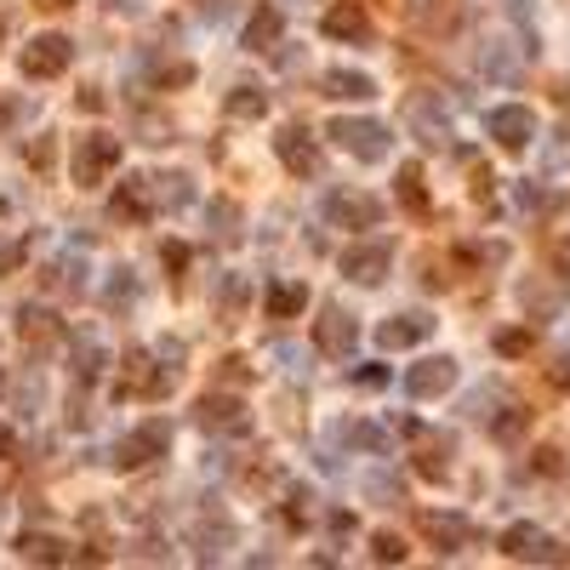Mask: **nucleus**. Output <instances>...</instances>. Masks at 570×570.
I'll list each match as a JSON object with an SVG mask.
<instances>
[{
  "instance_id": "obj_1",
  "label": "nucleus",
  "mask_w": 570,
  "mask_h": 570,
  "mask_svg": "<svg viewBox=\"0 0 570 570\" xmlns=\"http://www.w3.org/2000/svg\"><path fill=\"white\" fill-rule=\"evenodd\" d=\"M325 138L337 143V149H348L354 160H365V165H377V160H388V149H394V138H388V126L383 120H354V115H337L325 126Z\"/></svg>"
},
{
  "instance_id": "obj_2",
  "label": "nucleus",
  "mask_w": 570,
  "mask_h": 570,
  "mask_svg": "<svg viewBox=\"0 0 570 570\" xmlns=\"http://www.w3.org/2000/svg\"><path fill=\"white\" fill-rule=\"evenodd\" d=\"M178 372H183V365H172L165 354H126L120 394H131V399H165V394H172V383H178Z\"/></svg>"
},
{
  "instance_id": "obj_3",
  "label": "nucleus",
  "mask_w": 570,
  "mask_h": 570,
  "mask_svg": "<svg viewBox=\"0 0 570 570\" xmlns=\"http://www.w3.org/2000/svg\"><path fill=\"white\" fill-rule=\"evenodd\" d=\"M165 451H172V422H165V417H149L143 428H131L126 440L115 445V467H126V474H131V467H149V462L165 456Z\"/></svg>"
},
{
  "instance_id": "obj_4",
  "label": "nucleus",
  "mask_w": 570,
  "mask_h": 570,
  "mask_svg": "<svg viewBox=\"0 0 570 570\" xmlns=\"http://www.w3.org/2000/svg\"><path fill=\"white\" fill-rule=\"evenodd\" d=\"M120 138H109V131H86V138L75 143V183L80 189H97V183H104L109 172H115V165H120Z\"/></svg>"
},
{
  "instance_id": "obj_5",
  "label": "nucleus",
  "mask_w": 570,
  "mask_h": 570,
  "mask_svg": "<svg viewBox=\"0 0 570 570\" xmlns=\"http://www.w3.org/2000/svg\"><path fill=\"white\" fill-rule=\"evenodd\" d=\"M325 223H337V228H377L383 223V200H372L365 189H331L325 194Z\"/></svg>"
},
{
  "instance_id": "obj_6",
  "label": "nucleus",
  "mask_w": 570,
  "mask_h": 570,
  "mask_svg": "<svg viewBox=\"0 0 570 570\" xmlns=\"http://www.w3.org/2000/svg\"><path fill=\"white\" fill-rule=\"evenodd\" d=\"M69 57H75V46L63 41V35H35V41L23 46L18 69H23L29 80H57L63 69H69Z\"/></svg>"
},
{
  "instance_id": "obj_7",
  "label": "nucleus",
  "mask_w": 570,
  "mask_h": 570,
  "mask_svg": "<svg viewBox=\"0 0 570 570\" xmlns=\"http://www.w3.org/2000/svg\"><path fill=\"white\" fill-rule=\"evenodd\" d=\"M406 120H411V131L422 138V149H445V143H451V115H445V104H433L428 92L406 97Z\"/></svg>"
},
{
  "instance_id": "obj_8",
  "label": "nucleus",
  "mask_w": 570,
  "mask_h": 570,
  "mask_svg": "<svg viewBox=\"0 0 570 570\" xmlns=\"http://www.w3.org/2000/svg\"><path fill=\"white\" fill-rule=\"evenodd\" d=\"M388 262H394V246L388 240H359L343 251V275L359 280V286H383L388 280Z\"/></svg>"
},
{
  "instance_id": "obj_9",
  "label": "nucleus",
  "mask_w": 570,
  "mask_h": 570,
  "mask_svg": "<svg viewBox=\"0 0 570 570\" xmlns=\"http://www.w3.org/2000/svg\"><path fill=\"white\" fill-rule=\"evenodd\" d=\"M194 422L206 428V433H251V411L240 406V399H228V394H206V399H200Z\"/></svg>"
},
{
  "instance_id": "obj_10",
  "label": "nucleus",
  "mask_w": 570,
  "mask_h": 570,
  "mask_svg": "<svg viewBox=\"0 0 570 570\" xmlns=\"http://www.w3.org/2000/svg\"><path fill=\"white\" fill-rule=\"evenodd\" d=\"M485 131H491L502 149H525V143L536 138V115H530L525 104H502V109L485 115Z\"/></svg>"
},
{
  "instance_id": "obj_11",
  "label": "nucleus",
  "mask_w": 570,
  "mask_h": 570,
  "mask_svg": "<svg viewBox=\"0 0 570 570\" xmlns=\"http://www.w3.org/2000/svg\"><path fill=\"white\" fill-rule=\"evenodd\" d=\"M109 212H115L120 223H149V217L160 212V200H154V178H126V183L115 189V200H109Z\"/></svg>"
},
{
  "instance_id": "obj_12",
  "label": "nucleus",
  "mask_w": 570,
  "mask_h": 570,
  "mask_svg": "<svg viewBox=\"0 0 570 570\" xmlns=\"http://www.w3.org/2000/svg\"><path fill=\"white\" fill-rule=\"evenodd\" d=\"M354 343H359V325H354L343 309H325V314L314 320V348H320V354L348 359V354H354Z\"/></svg>"
},
{
  "instance_id": "obj_13",
  "label": "nucleus",
  "mask_w": 570,
  "mask_h": 570,
  "mask_svg": "<svg viewBox=\"0 0 570 570\" xmlns=\"http://www.w3.org/2000/svg\"><path fill=\"white\" fill-rule=\"evenodd\" d=\"M275 154L286 160V172L291 178H320V149L303 126H286L280 138H275Z\"/></svg>"
},
{
  "instance_id": "obj_14",
  "label": "nucleus",
  "mask_w": 570,
  "mask_h": 570,
  "mask_svg": "<svg viewBox=\"0 0 570 570\" xmlns=\"http://www.w3.org/2000/svg\"><path fill=\"white\" fill-rule=\"evenodd\" d=\"M451 383H456V359H451V354L417 359L411 372H406V394H411V399H433V394H445Z\"/></svg>"
},
{
  "instance_id": "obj_15",
  "label": "nucleus",
  "mask_w": 570,
  "mask_h": 570,
  "mask_svg": "<svg viewBox=\"0 0 570 570\" xmlns=\"http://www.w3.org/2000/svg\"><path fill=\"white\" fill-rule=\"evenodd\" d=\"M417 530H422L440 553H456L467 536H474V525H467L462 514H440V508H422V514H417Z\"/></svg>"
},
{
  "instance_id": "obj_16",
  "label": "nucleus",
  "mask_w": 570,
  "mask_h": 570,
  "mask_svg": "<svg viewBox=\"0 0 570 570\" xmlns=\"http://www.w3.org/2000/svg\"><path fill=\"white\" fill-rule=\"evenodd\" d=\"M502 553H508V559H525V564H548V559H559L553 536H542L536 525H508V530H502Z\"/></svg>"
},
{
  "instance_id": "obj_17",
  "label": "nucleus",
  "mask_w": 570,
  "mask_h": 570,
  "mask_svg": "<svg viewBox=\"0 0 570 570\" xmlns=\"http://www.w3.org/2000/svg\"><path fill=\"white\" fill-rule=\"evenodd\" d=\"M320 29L331 41H354V46H372V18H365L354 0H343V7H331L325 18H320Z\"/></svg>"
},
{
  "instance_id": "obj_18",
  "label": "nucleus",
  "mask_w": 570,
  "mask_h": 570,
  "mask_svg": "<svg viewBox=\"0 0 570 570\" xmlns=\"http://www.w3.org/2000/svg\"><path fill=\"white\" fill-rule=\"evenodd\" d=\"M433 337V320L428 314H394V320H383L377 325V343L394 354V348H417V343H428Z\"/></svg>"
},
{
  "instance_id": "obj_19",
  "label": "nucleus",
  "mask_w": 570,
  "mask_h": 570,
  "mask_svg": "<svg viewBox=\"0 0 570 570\" xmlns=\"http://www.w3.org/2000/svg\"><path fill=\"white\" fill-rule=\"evenodd\" d=\"M320 86H325V97H343V104H372V97H377V80L354 75V69H325Z\"/></svg>"
},
{
  "instance_id": "obj_20",
  "label": "nucleus",
  "mask_w": 570,
  "mask_h": 570,
  "mask_svg": "<svg viewBox=\"0 0 570 570\" xmlns=\"http://www.w3.org/2000/svg\"><path fill=\"white\" fill-rule=\"evenodd\" d=\"M262 309H268V320H291V314H303V309H309V286H291V280L268 286Z\"/></svg>"
},
{
  "instance_id": "obj_21",
  "label": "nucleus",
  "mask_w": 570,
  "mask_h": 570,
  "mask_svg": "<svg viewBox=\"0 0 570 570\" xmlns=\"http://www.w3.org/2000/svg\"><path fill=\"white\" fill-rule=\"evenodd\" d=\"M280 29H286L280 7H257V12H251V23H246V52H268V46L280 41Z\"/></svg>"
},
{
  "instance_id": "obj_22",
  "label": "nucleus",
  "mask_w": 570,
  "mask_h": 570,
  "mask_svg": "<svg viewBox=\"0 0 570 570\" xmlns=\"http://www.w3.org/2000/svg\"><path fill=\"white\" fill-rule=\"evenodd\" d=\"M18 559H29V564H63L69 553H63L57 536H35V530H29V536H18Z\"/></svg>"
},
{
  "instance_id": "obj_23",
  "label": "nucleus",
  "mask_w": 570,
  "mask_h": 570,
  "mask_svg": "<svg viewBox=\"0 0 570 570\" xmlns=\"http://www.w3.org/2000/svg\"><path fill=\"white\" fill-rule=\"evenodd\" d=\"M343 440H348V445H359V451H372V456H383V451L394 445V433H388L383 422H348V428H343Z\"/></svg>"
},
{
  "instance_id": "obj_24",
  "label": "nucleus",
  "mask_w": 570,
  "mask_h": 570,
  "mask_svg": "<svg viewBox=\"0 0 570 570\" xmlns=\"http://www.w3.org/2000/svg\"><path fill=\"white\" fill-rule=\"evenodd\" d=\"M228 115L234 120H262L268 115V92L262 86H234L228 92Z\"/></svg>"
},
{
  "instance_id": "obj_25",
  "label": "nucleus",
  "mask_w": 570,
  "mask_h": 570,
  "mask_svg": "<svg viewBox=\"0 0 570 570\" xmlns=\"http://www.w3.org/2000/svg\"><path fill=\"white\" fill-rule=\"evenodd\" d=\"M394 183H399V200H406V206H411V212L422 217V212H428V189H422V165H399V178H394Z\"/></svg>"
},
{
  "instance_id": "obj_26",
  "label": "nucleus",
  "mask_w": 570,
  "mask_h": 570,
  "mask_svg": "<svg viewBox=\"0 0 570 570\" xmlns=\"http://www.w3.org/2000/svg\"><path fill=\"white\" fill-rule=\"evenodd\" d=\"M445 467H451V440H428V451L417 456V474L422 480H445Z\"/></svg>"
},
{
  "instance_id": "obj_27",
  "label": "nucleus",
  "mask_w": 570,
  "mask_h": 570,
  "mask_svg": "<svg viewBox=\"0 0 570 570\" xmlns=\"http://www.w3.org/2000/svg\"><path fill=\"white\" fill-rule=\"evenodd\" d=\"M154 200H160V206H172V212H183L194 200V183L189 178H154Z\"/></svg>"
},
{
  "instance_id": "obj_28",
  "label": "nucleus",
  "mask_w": 570,
  "mask_h": 570,
  "mask_svg": "<svg viewBox=\"0 0 570 570\" xmlns=\"http://www.w3.org/2000/svg\"><path fill=\"white\" fill-rule=\"evenodd\" d=\"M519 297H525V309H530L536 320H553V314L564 309V291H559V286H553V291H536V286H525Z\"/></svg>"
},
{
  "instance_id": "obj_29",
  "label": "nucleus",
  "mask_w": 570,
  "mask_h": 570,
  "mask_svg": "<svg viewBox=\"0 0 570 570\" xmlns=\"http://www.w3.org/2000/svg\"><path fill=\"white\" fill-rule=\"evenodd\" d=\"M18 331H23V337H29V343H46V337H52V331H57V320H52L46 309H35V303H29V309L18 314Z\"/></svg>"
},
{
  "instance_id": "obj_30",
  "label": "nucleus",
  "mask_w": 570,
  "mask_h": 570,
  "mask_svg": "<svg viewBox=\"0 0 570 570\" xmlns=\"http://www.w3.org/2000/svg\"><path fill=\"white\" fill-rule=\"evenodd\" d=\"M365 491H372L377 502H388V508H394V502H406V480H399V474H388V467H377V474L365 480Z\"/></svg>"
},
{
  "instance_id": "obj_31",
  "label": "nucleus",
  "mask_w": 570,
  "mask_h": 570,
  "mask_svg": "<svg viewBox=\"0 0 570 570\" xmlns=\"http://www.w3.org/2000/svg\"><path fill=\"white\" fill-rule=\"evenodd\" d=\"M104 303H109V309H131V303H138V280H131V268H115Z\"/></svg>"
},
{
  "instance_id": "obj_32",
  "label": "nucleus",
  "mask_w": 570,
  "mask_h": 570,
  "mask_svg": "<svg viewBox=\"0 0 570 570\" xmlns=\"http://www.w3.org/2000/svg\"><path fill=\"white\" fill-rule=\"evenodd\" d=\"M104 359H109V354L97 348V343H80V348H75V377H80V383H97V377H104Z\"/></svg>"
},
{
  "instance_id": "obj_33",
  "label": "nucleus",
  "mask_w": 570,
  "mask_h": 570,
  "mask_svg": "<svg viewBox=\"0 0 570 570\" xmlns=\"http://www.w3.org/2000/svg\"><path fill=\"white\" fill-rule=\"evenodd\" d=\"M228 536H234L228 525H217V530H212V525H200V530H194V542H200V559H217Z\"/></svg>"
},
{
  "instance_id": "obj_34",
  "label": "nucleus",
  "mask_w": 570,
  "mask_h": 570,
  "mask_svg": "<svg viewBox=\"0 0 570 570\" xmlns=\"http://www.w3.org/2000/svg\"><path fill=\"white\" fill-rule=\"evenodd\" d=\"M372 559H377V564H399V559H406V542H399L394 530H383L377 542H372Z\"/></svg>"
},
{
  "instance_id": "obj_35",
  "label": "nucleus",
  "mask_w": 570,
  "mask_h": 570,
  "mask_svg": "<svg viewBox=\"0 0 570 570\" xmlns=\"http://www.w3.org/2000/svg\"><path fill=\"white\" fill-rule=\"evenodd\" d=\"M542 165H548V172H564V165H570V131H553V143L542 149Z\"/></svg>"
},
{
  "instance_id": "obj_36",
  "label": "nucleus",
  "mask_w": 570,
  "mask_h": 570,
  "mask_svg": "<svg viewBox=\"0 0 570 570\" xmlns=\"http://www.w3.org/2000/svg\"><path fill=\"white\" fill-rule=\"evenodd\" d=\"M485 75H496V80H514V75H519V63H514L508 52H502V46H491V52H485Z\"/></svg>"
},
{
  "instance_id": "obj_37",
  "label": "nucleus",
  "mask_w": 570,
  "mask_h": 570,
  "mask_svg": "<svg viewBox=\"0 0 570 570\" xmlns=\"http://www.w3.org/2000/svg\"><path fill=\"white\" fill-rule=\"evenodd\" d=\"M234 223H240V212H234L228 200H217V206H212V228L223 234V240H234V234H240V228H234Z\"/></svg>"
},
{
  "instance_id": "obj_38",
  "label": "nucleus",
  "mask_w": 570,
  "mask_h": 570,
  "mask_svg": "<svg viewBox=\"0 0 570 570\" xmlns=\"http://www.w3.org/2000/svg\"><path fill=\"white\" fill-rule=\"evenodd\" d=\"M240 303H246V280L223 275V314H240Z\"/></svg>"
},
{
  "instance_id": "obj_39",
  "label": "nucleus",
  "mask_w": 570,
  "mask_h": 570,
  "mask_svg": "<svg viewBox=\"0 0 570 570\" xmlns=\"http://www.w3.org/2000/svg\"><path fill=\"white\" fill-rule=\"evenodd\" d=\"M160 262L172 268V275H183V268H189V246H183V240H165V246H160Z\"/></svg>"
},
{
  "instance_id": "obj_40",
  "label": "nucleus",
  "mask_w": 570,
  "mask_h": 570,
  "mask_svg": "<svg viewBox=\"0 0 570 570\" xmlns=\"http://www.w3.org/2000/svg\"><path fill=\"white\" fill-rule=\"evenodd\" d=\"M530 348V331H496V354H525Z\"/></svg>"
},
{
  "instance_id": "obj_41",
  "label": "nucleus",
  "mask_w": 570,
  "mask_h": 570,
  "mask_svg": "<svg viewBox=\"0 0 570 570\" xmlns=\"http://www.w3.org/2000/svg\"><path fill=\"white\" fill-rule=\"evenodd\" d=\"M303 502H309L303 491H291V502H286V525H291V530H303V525H309V508H303Z\"/></svg>"
},
{
  "instance_id": "obj_42",
  "label": "nucleus",
  "mask_w": 570,
  "mask_h": 570,
  "mask_svg": "<svg viewBox=\"0 0 570 570\" xmlns=\"http://www.w3.org/2000/svg\"><path fill=\"white\" fill-rule=\"evenodd\" d=\"M23 109H29L23 97H0V131H12V126L23 120Z\"/></svg>"
},
{
  "instance_id": "obj_43",
  "label": "nucleus",
  "mask_w": 570,
  "mask_h": 570,
  "mask_svg": "<svg viewBox=\"0 0 570 570\" xmlns=\"http://www.w3.org/2000/svg\"><path fill=\"white\" fill-rule=\"evenodd\" d=\"M354 383H359V388H383V383H388V365H359Z\"/></svg>"
},
{
  "instance_id": "obj_44",
  "label": "nucleus",
  "mask_w": 570,
  "mask_h": 570,
  "mask_svg": "<svg viewBox=\"0 0 570 570\" xmlns=\"http://www.w3.org/2000/svg\"><path fill=\"white\" fill-rule=\"evenodd\" d=\"M519 206H525V212H542L548 194H542V189H519Z\"/></svg>"
},
{
  "instance_id": "obj_45",
  "label": "nucleus",
  "mask_w": 570,
  "mask_h": 570,
  "mask_svg": "<svg viewBox=\"0 0 570 570\" xmlns=\"http://www.w3.org/2000/svg\"><path fill=\"white\" fill-rule=\"evenodd\" d=\"M223 377H228V383H246L251 372H246V359H223Z\"/></svg>"
},
{
  "instance_id": "obj_46",
  "label": "nucleus",
  "mask_w": 570,
  "mask_h": 570,
  "mask_svg": "<svg viewBox=\"0 0 570 570\" xmlns=\"http://www.w3.org/2000/svg\"><path fill=\"white\" fill-rule=\"evenodd\" d=\"M29 160H35V165H52V143H46V138H41V143H35V149H29Z\"/></svg>"
},
{
  "instance_id": "obj_47",
  "label": "nucleus",
  "mask_w": 570,
  "mask_h": 570,
  "mask_svg": "<svg viewBox=\"0 0 570 570\" xmlns=\"http://www.w3.org/2000/svg\"><path fill=\"white\" fill-rule=\"evenodd\" d=\"M7 456H12V428L0 422V462H7Z\"/></svg>"
},
{
  "instance_id": "obj_48",
  "label": "nucleus",
  "mask_w": 570,
  "mask_h": 570,
  "mask_svg": "<svg viewBox=\"0 0 570 570\" xmlns=\"http://www.w3.org/2000/svg\"><path fill=\"white\" fill-rule=\"evenodd\" d=\"M35 7H46V12H63V7H75V0H35Z\"/></svg>"
}]
</instances>
